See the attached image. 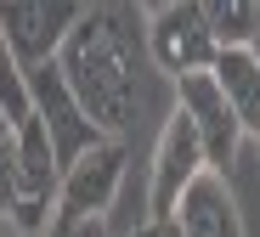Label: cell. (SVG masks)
I'll use <instances>...</instances> for the list:
<instances>
[{"instance_id": "8fae6325", "label": "cell", "mask_w": 260, "mask_h": 237, "mask_svg": "<svg viewBox=\"0 0 260 237\" xmlns=\"http://www.w3.org/2000/svg\"><path fill=\"white\" fill-rule=\"evenodd\" d=\"M0 113H6L12 124H23L34 108H28V74H23V62L12 57V45H6V34H0Z\"/></svg>"}, {"instance_id": "7c38bea8", "label": "cell", "mask_w": 260, "mask_h": 237, "mask_svg": "<svg viewBox=\"0 0 260 237\" xmlns=\"http://www.w3.org/2000/svg\"><path fill=\"white\" fill-rule=\"evenodd\" d=\"M17 204V124L0 113V220Z\"/></svg>"}, {"instance_id": "277c9868", "label": "cell", "mask_w": 260, "mask_h": 237, "mask_svg": "<svg viewBox=\"0 0 260 237\" xmlns=\"http://www.w3.org/2000/svg\"><path fill=\"white\" fill-rule=\"evenodd\" d=\"M28 108H34V119H40V124H46L57 164H74L85 147H96V141H102L96 119L85 113V108H79V96L68 90V79H62L57 57H51V62H40V68H28Z\"/></svg>"}, {"instance_id": "30bf717a", "label": "cell", "mask_w": 260, "mask_h": 237, "mask_svg": "<svg viewBox=\"0 0 260 237\" xmlns=\"http://www.w3.org/2000/svg\"><path fill=\"white\" fill-rule=\"evenodd\" d=\"M204 28L215 34V45H249L254 40V23H260V0H192Z\"/></svg>"}, {"instance_id": "4fadbf2b", "label": "cell", "mask_w": 260, "mask_h": 237, "mask_svg": "<svg viewBox=\"0 0 260 237\" xmlns=\"http://www.w3.org/2000/svg\"><path fill=\"white\" fill-rule=\"evenodd\" d=\"M124 237H181V231H176V220H147V226L124 231Z\"/></svg>"}, {"instance_id": "2e32d148", "label": "cell", "mask_w": 260, "mask_h": 237, "mask_svg": "<svg viewBox=\"0 0 260 237\" xmlns=\"http://www.w3.org/2000/svg\"><path fill=\"white\" fill-rule=\"evenodd\" d=\"M6 237H17V231H12V226H6Z\"/></svg>"}, {"instance_id": "e0dca14e", "label": "cell", "mask_w": 260, "mask_h": 237, "mask_svg": "<svg viewBox=\"0 0 260 237\" xmlns=\"http://www.w3.org/2000/svg\"><path fill=\"white\" fill-rule=\"evenodd\" d=\"M254 147H260V136H254Z\"/></svg>"}, {"instance_id": "5bb4252c", "label": "cell", "mask_w": 260, "mask_h": 237, "mask_svg": "<svg viewBox=\"0 0 260 237\" xmlns=\"http://www.w3.org/2000/svg\"><path fill=\"white\" fill-rule=\"evenodd\" d=\"M147 6H164V0H147Z\"/></svg>"}, {"instance_id": "8992f818", "label": "cell", "mask_w": 260, "mask_h": 237, "mask_svg": "<svg viewBox=\"0 0 260 237\" xmlns=\"http://www.w3.org/2000/svg\"><path fill=\"white\" fill-rule=\"evenodd\" d=\"M198 170H209V158H204V141H198V130H192V119L176 108L164 119V130H158V147H153V181H147V220H170L176 215V204H181V192L192 186V175Z\"/></svg>"}, {"instance_id": "9c48e42d", "label": "cell", "mask_w": 260, "mask_h": 237, "mask_svg": "<svg viewBox=\"0 0 260 237\" xmlns=\"http://www.w3.org/2000/svg\"><path fill=\"white\" fill-rule=\"evenodd\" d=\"M209 74H215V85L226 90L243 136L254 141L260 136V62H254V51H249V45H226V51H215Z\"/></svg>"}, {"instance_id": "5b68a950", "label": "cell", "mask_w": 260, "mask_h": 237, "mask_svg": "<svg viewBox=\"0 0 260 237\" xmlns=\"http://www.w3.org/2000/svg\"><path fill=\"white\" fill-rule=\"evenodd\" d=\"M79 17H85V0H0V34L23 62V74L51 62Z\"/></svg>"}, {"instance_id": "9a60e30c", "label": "cell", "mask_w": 260, "mask_h": 237, "mask_svg": "<svg viewBox=\"0 0 260 237\" xmlns=\"http://www.w3.org/2000/svg\"><path fill=\"white\" fill-rule=\"evenodd\" d=\"M0 237H6V220H0Z\"/></svg>"}, {"instance_id": "ba28073f", "label": "cell", "mask_w": 260, "mask_h": 237, "mask_svg": "<svg viewBox=\"0 0 260 237\" xmlns=\"http://www.w3.org/2000/svg\"><path fill=\"white\" fill-rule=\"evenodd\" d=\"M170 220H176L181 237H249L243 231V209L232 198V181L221 170H198Z\"/></svg>"}, {"instance_id": "3957f363", "label": "cell", "mask_w": 260, "mask_h": 237, "mask_svg": "<svg viewBox=\"0 0 260 237\" xmlns=\"http://www.w3.org/2000/svg\"><path fill=\"white\" fill-rule=\"evenodd\" d=\"M142 40H147L153 68L170 74V79H181V74H204V68L215 62V51H221V45H215V34L204 28V17H198L192 0H164V6H153Z\"/></svg>"}, {"instance_id": "7a4b0ae2", "label": "cell", "mask_w": 260, "mask_h": 237, "mask_svg": "<svg viewBox=\"0 0 260 237\" xmlns=\"http://www.w3.org/2000/svg\"><path fill=\"white\" fill-rule=\"evenodd\" d=\"M124 141L102 136L96 147H85L74 164H62V186H57V220H102L124 186Z\"/></svg>"}, {"instance_id": "52a82bcc", "label": "cell", "mask_w": 260, "mask_h": 237, "mask_svg": "<svg viewBox=\"0 0 260 237\" xmlns=\"http://www.w3.org/2000/svg\"><path fill=\"white\" fill-rule=\"evenodd\" d=\"M176 108L192 119V130H198V141H204L209 170H221V175H226L232 158H238V147H243V124H238V113H232V102H226V90L215 85L209 68L176 79Z\"/></svg>"}, {"instance_id": "6da1fadb", "label": "cell", "mask_w": 260, "mask_h": 237, "mask_svg": "<svg viewBox=\"0 0 260 237\" xmlns=\"http://www.w3.org/2000/svg\"><path fill=\"white\" fill-rule=\"evenodd\" d=\"M142 45L147 40H142L124 0H96V6H85V17L68 28L62 51H57V68H62L68 90L96 119L102 136H124L136 124L142 102H147Z\"/></svg>"}]
</instances>
